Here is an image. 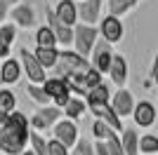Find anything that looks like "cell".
<instances>
[{
    "label": "cell",
    "instance_id": "7c38bea8",
    "mask_svg": "<svg viewBox=\"0 0 158 155\" xmlns=\"http://www.w3.org/2000/svg\"><path fill=\"white\" fill-rule=\"evenodd\" d=\"M76 7H78V24L97 26L102 21L104 0H80V2H76Z\"/></svg>",
    "mask_w": 158,
    "mask_h": 155
},
{
    "label": "cell",
    "instance_id": "484cf974",
    "mask_svg": "<svg viewBox=\"0 0 158 155\" xmlns=\"http://www.w3.org/2000/svg\"><path fill=\"white\" fill-rule=\"evenodd\" d=\"M139 153L142 155H158V136L156 134L139 136Z\"/></svg>",
    "mask_w": 158,
    "mask_h": 155
},
{
    "label": "cell",
    "instance_id": "f35d334b",
    "mask_svg": "<svg viewBox=\"0 0 158 155\" xmlns=\"http://www.w3.org/2000/svg\"><path fill=\"white\" fill-rule=\"evenodd\" d=\"M21 155H35V153H33L31 148H26V150H24V153H21Z\"/></svg>",
    "mask_w": 158,
    "mask_h": 155
},
{
    "label": "cell",
    "instance_id": "d6a6232c",
    "mask_svg": "<svg viewBox=\"0 0 158 155\" xmlns=\"http://www.w3.org/2000/svg\"><path fill=\"white\" fill-rule=\"evenodd\" d=\"M71 150L66 148V146H61L59 141H54V139H50L47 141V155H69Z\"/></svg>",
    "mask_w": 158,
    "mask_h": 155
},
{
    "label": "cell",
    "instance_id": "52a82bcc",
    "mask_svg": "<svg viewBox=\"0 0 158 155\" xmlns=\"http://www.w3.org/2000/svg\"><path fill=\"white\" fill-rule=\"evenodd\" d=\"M45 26L50 31L54 33V38H57V45L61 47H71L73 45V28L64 26L59 19H57V14H54V7L52 5H45Z\"/></svg>",
    "mask_w": 158,
    "mask_h": 155
},
{
    "label": "cell",
    "instance_id": "5bb4252c",
    "mask_svg": "<svg viewBox=\"0 0 158 155\" xmlns=\"http://www.w3.org/2000/svg\"><path fill=\"white\" fill-rule=\"evenodd\" d=\"M156 117H158V110H156V106H153L151 101L142 99V101L135 103V110H132V120H135V125H137V127H142V129L153 127Z\"/></svg>",
    "mask_w": 158,
    "mask_h": 155
},
{
    "label": "cell",
    "instance_id": "d6986e66",
    "mask_svg": "<svg viewBox=\"0 0 158 155\" xmlns=\"http://www.w3.org/2000/svg\"><path fill=\"white\" fill-rule=\"evenodd\" d=\"M61 113H64L66 120H71V122H78L80 117L87 113V103H85V99L71 97V99H69V103H66L64 108H61Z\"/></svg>",
    "mask_w": 158,
    "mask_h": 155
},
{
    "label": "cell",
    "instance_id": "b9f144b4",
    "mask_svg": "<svg viewBox=\"0 0 158 155\" xmlns=\"http://www.w3.org/2000/svg\"><path fill=\"white\" fill-rule=\"evenodd\" d=\"M156 110H158V106H156Z\"/></svg>",
    "mask_w": 158,
    "mask_h": 155
},
{
    "label": "cell",
    "instance_id": "6da1fadb",
    "mask_svg": "<svg viewBox=\"0 0 158 155\" xmlns=\"http://www.w3.org/2000/svg\"><path fill=\"white\" fill-rule=\"evenodd\" d=\"M28 117L21 110H14L10 120L0 127V153L2 155H21L28 146Z\"/></svg>",
    "mask_w": 158,
    "mask_h": 155
},
{
    "label": "cell",
    "instance_id": "3957f363",
    "mask_svg": "<svg viewBox=\"0 0 158 155\" xmlns=\"http://www.w3.org/2000/svg\"><path fill=\"white\" fill-rule=\"evenodd\" d=\"M99 40L97 26H85V24H76L73 26V52L83 59H90L94 42Z\"/></svg>",
    "mask_w": 158,
    "mask_h": 155
},
{
    "label": "cell",
    "instance_id": "ba28073f",
    "mask_svg": "<svg viewBox=\"0 0 158 155\" xmlns=\"http://www.w3.org/2000/svg\"><path fill=\"white\" fill-rule=\"evenodd\" d=\"M10 19H12V24L17 26V28H26V31L38 28V14H35L33 5L26 2V0H19V2L10 10Z\"/></svg>",
    "mask_w": 158,
    "mask_h": 155
},
{
    "label": "cell",
    "instance_id": "7402d4cb",
    "mask_svg": "<svg viewBox=\"0 0 158 155\" xmlns=\"http://www.w3.org/2000/svg\"><path fill=\"white\" fill-rule=\"evenodd\" d=\"M33 57L38 59V64L47 71V68H54V66H57V61H59V50H57V47H35Z\"/></svg>",
    "mask_w": 158,
    "mask_h": 155
},
{
    "label": "cell",
    "instance_id": "83f0119b",
    "mask_svg": "<svg viewBox=\"0 0 158 155\" xmlns=\"http://www.w3.org/2000/svg\"><path fill=\"white\" fill-rule=\"evenodd\" d=\"M90 132H92L94 141H106V139L111 136L113 129L109 127V125H104L102 120H92V127H90Z\"/></svg>",
    "mask_w": 158,
    "mask_h": 155
},
{
    "label": "cell",
    "instance_id": "2e32d148",
    "mask_svg": "<svg viewBox=\"0 0 158 155\" xmlns=\"http://www.w3.org/2000/svg\"><path fill=\"white\" fill-rule=\"evenodd\" d=\"M127 73H130V66H127V59L123 57V54H113V61H111V68H109V73L106 75L111 78V82L118 87V89H123L127 82Z\"/></svg>",
    "mask_w": 158,
    "mask_h": 155
},
{
    "label": "cell",
    "instance_id": "f1b7e54d",
    "mask_svg": "<svg viewBox=\"0 0 158 155\" xmlns=\"http://www.w3.org/2000/svg\"><path fill=\"white\" fill-rule=\"evenodd\" d=\"M28 146H31V150L35 155H47V139H43L38 132H31V136H28Z\"/></svg>",
    "mask_w": 158,
    "mask_h": 155
},
{
    "label": "cell",
    "instance_id": "277c9868",
    "mask_svg": "<svg viewBox=\"0 0 158 155\" xmlns=\"http://www.w3.org/2000/svg\"><path fill=\"white\" fill-rule=\"evenodd\" d=\"M61 117H64V113H61L57 106H40V108H35V113L28 117V127H31V132L43 134L47 129H52Z\"/></svg>",
    "mask_w": 158,
    "mask_h": 155
},
{
    "label": "cell",
    "instance_id": "9c48e42d",
    "mask_svg": "<svg viewBox=\"0 0 158 155\" xmlns=\"http://www.w3.org/2000/svg\"><path fill=\"white\" fill-rule=\"evenodd\" d=\"M97 31H99V38L113 47V45H118L120 40H123V35H125V26H123L120 19H116V17H111V14H106V17H102V21L97 24Z\"/></svg>",
    "mask_w": 158,
    "mask_h": 155
},
{
    "label": "cell",
    "instance_id": "7a4b0ae2",
    "mask_svg": "<svg viewBox=\"0 0 158 155\" xmlns=\"http://www.w3.org/2000/svg\"><path fill=\"white\" fill-rule=\"evenodd\" d=\"M92 66L83 57H78L73 50H59V61H57V78H73L85 75Z\"/></svg>",
    "mask_w": 158,
    "mask_h": 155
},
{
    "label": "cell",
    "instance_id": "4dcf8cb0",
    "mask_svg": "<svg viewBox=\"0 0 158 155\" xmlns=\"http://www.w3.org/2000/svg\"><path fill=\"white\" fill-rule=\"evenodd\" d=\"M69 155H94V148H92V141L90 139H78V143L71 148Z\"/></svg>",
    "mask_w": 158,
    "mask_h": 155
},
{
    "label": "cell",
    "instance_id": "e0dca14e",
    "mask_svg": "<svg viewBox=\"0 0 158 155\" xmlns=\"http://www.w3.org/2000/svg\"><path fill=\"white\" fill-rule=\"evenodd\" d=\"M54 14H57V19H59L64 26H69V28H73V26L78 24V7H76V0H59L57 7H54Z\"/></svg>",
    "mask_w": 158,
    "mask_h": 155
},
{
    "label": "cell",
    "instance_id": "d590c367",
    "mask_svg": "<svg viewBox=\"0 0 158 155\" xmlns=\"http://www.w3.org/2000/svg\"><path fill=\"white\" fill-rule=\"evenodd\" d=\"M94 155H109V148H106V141H94L92 143Z\"/></svg>",
    "mask_w": 158,
    "mask_h": 155
},
{
    "label": "cell",
    "instance_id": "e575fe53",
    "mask_svg": "<svg viewBox=\"0 0 158 155\" xmlns=\"http://www.w3.org/2000/svg\"><path fill=\"white\" fill-rule=\"evenodd\" d=\"M149 82H153L158 87V52L153 54V61H151V71H149Z\"/></svg>",
    "mask_w": 158,
    "mask_h": 155
},
{
    "label": "cell",
    "instance_id": "9a60e30c",
    "mask_svg": "<svg viewBox=\"0 0 158 155\" xmlns=\"http://www.w3.org/2000/svg\"><path fill=\"white\" fill-rule=\"evenodd\" d=\"M87 110H90V113L94 115V120H102L104 125H109V127H111L116 134H120V132L125 129L123 120H120V117L111 110V106H109V103H99V106H87Z\"/></svg>",
    "mask_w": 158,
    "mask_h": 155
},
{
    "label": "cell",
    "instance_id": "d4e9b609",
    "mask_svg": "<svg viewBox=\"0 0 158 155\" xmlns=\"http://www.w3.org/2000/svg\"><path fill=\"white\" fill-rule=\"evenodd\" d=\"M33 38H35V45L38 47H57V38H54V33L47 26H38Z\"/></svg>",
    "mask_w": 158,
    "mask_h": 155
},
{
    "label": "cell",
    "instance_id": "ac0fdd59",
    "mask_svg": "<svg viewBox=\"0 0 158 155\" xmlns=\"http://www.w3.org/2000/svg\"><path fill=\"white\" fill-rule=\"evenodd\" d=\"M21 78V64L19 59H5V61H0V82L2 85H14L19 82Z\"/></svg>",
    "mask_w": 158,
    "mask_h": 155
},
{
    "label": "cell",
    "instance_id": "5b68a950",
    "mask_svg": "<svg viewBox=\"0 0 158 155\" xmlns=\"http://www.w3.org/2000/svg\"><path fill=\"white\" fill-rule=\"evenodd\" d=\"M19 64H21V73L28 78L31 85H43L47 80V71L38 64L33 52H28L26 47H19Z\"/></svg>",
    "mask_w": 158,
    "mask_h": 155
},
{
    "label": "cell",
    "instance_id": "30bf717a",
    "mask_svg": "<svg viewBox=\"0 0 158 155\" xmlns=\"http://www.w3.org/2000/svg\"><path fill=\"white\" fill-rule=\"evenodd\" d=\"M43 89H45V94L50 97V101H52V106H57V108H64L66 103H69V99H71V92H69V85L61 80V78L52 75L47 78L45 82H43Z\"/></svg>",
    "mask_w": 158,
    "mask_h": 155
},
{
    "label": "cell",
    "instance_id": "ab89813d",
    "mask_svg": "<svg viewBox=\"0 0 158 155\" xmlns=\"http://www.w3.org/2000/svg\"><path fill=\"white\" fill-rule=\"evenodd\" d=\"M47 2H59V0H47Z\"/></svg>",
    "mask_w": 158,
    "mask_h": 155
},
{
    "label": "cell",
    "instance_id": "836d02e7",
    "mask_svg": "<svg viewBox=\"0 0 158 155\" xmlns=\"http://www.w3.org/2000/svg\"><path fill=\"white\" fill-rule=\"evenodd\" d=\"M19 0H0V24H5V17H10V10L17 5Z\"/></svg>",
    "mask_w": 158,
    "mask_h": 155
},
{
    "label": "cell",
    "instance_id": "8fae6325",
    "mask_svg": "<svg viewBox=\"0 0 158 155\" xmlns=\"http://www.w3.org/2000/svg\"><path fill=\"white\" fill-rule=\"evenodd\" d=\"M52 139L54 141H59L61 146H66V148L71 150L76 143H78L80 139V129H78V122H71V120H66V117H61L59 122L52 127Z\"/></svg>",
    "mask_w": 158,
    "mask_h": 155
},
{
    "label": "cell",
    "instance_id": "cb8c5ba5",
    "mask_svg": "<svg viewBox=\"0 0 158 155\" xmlns=\"http://www.w3.org/2000/svg\"><path fill=\"white\" fill-rule=\"evenodd\" d=\"M26 94H28V99H31L35 106H52V101H50V97L45 94V89H43V85H31L28 82L26 85Z\"/></svg>",
    "mask_w": 158,
    "mask_h": 155
},
{
    "label": "cell",
    "instance_id": "ffe728a7",
    "mask_svg": "<svg viewBox=\"0 0 158 155\" xmlns=\"http://www.w3.org/2000/svg\"><path fill=\"white\" fill-rule=\"evenodd\" d=\"M120 146H123V153L125 155H139V134L135 127H125L120 132Z\"/></svg>",
    "mask_w": 158,
    "mask_h": 155
},
{
    "label": "cell",
    "instance_id": "f546056e",
    "mask_svg": "<svg viewBox=\"0 0 158 155\" xmlns=\"http://www.w3.org/2000/svg\"><path fill=\"white\" fill-rule=\"evenodd\" d=\"M14 38H17V26L10 21V24H0V42L2 45H12Z\"/></svg>",
    "mask_w": 158,
    "mask_h": 155
},
{
    "label": "cell",
    "instance_id": "8992f818",
    "mask_svg": "<svg viewBox=\"0 0 158 155\" xmlns=\"http://www.w3.org/2000/svg\"><path fill=\"white\" fill-rule=\"evenodd\" d=\"M113 54H116L113 47L99 38L97 42H94V47H92V52H90V59H87V61H90V66H92L99 75H104V73H109V68H111Z\"/></svg>",
    "mask_w": 158,
    "mask_h": 155
},
{
    "label": "cell",
    "instance_id": "60d3db41",
    "mask_svg": "<svg viewBox=\"0 0 158 155\" xmlns=\"http://www.w3.org/2000/svg\"><path fill=\"white\" fill-rule=\"evenodd\" d=\"M76 2H80V0H76Z\"/></svg>",
    "mask_w": 158,
    "mask_h": 155
},
{
    "label": "cell",
    "instance_id": "603a6c76",
    "mask_svg": "<svg viewBox=\"0 0 158 155\" xmlns=\"http://www.w3.org/2000/svg\"><path fill=\"white\" fill-rule=\"evenodd\" d=\"M109 101H111V89H109V85H106V82L97 85L94 89L87 92V97H85L87 106H99V103H109Z\"/></svg>",
    "mask_w": 158,
    "mask_h": 155
},
{
    "label": "cell",
    "instance_id": "74e56055",
    "mask_svg": "<svg viewBox=\"0 0 158 155\" xmlns=\"http://www.w3.org/2000/svg\"><path fill=\"white\" fill-rule=\"evenodd\" d=\"M7 120H10V115H7V113H2V110H0V127H2V125H5Z\"/></svg>",
    "mask_w": 158,
    "mask_h": 155
},
{
    "label": "cell",
    "instance_id": "44dd1931",
    "mask_svg": "<svg viewBox=\"0 0 158 155\" xmlns=\"http://www.w3.org/2000/svg\"><path fill=\"white\" fill-rule=\"evenodd\" d=\"M106 7H109V14L116 17V19H123L127 12H132L139 2H144V0H104Z\"/></svg>",
    "mask_w": 158,
    "mask_h": 155
},
{
    "label": "cell",
    "instance_id": "1f68e13d",
    "mask_svg": "<svg viewBox=\"0 0 158 155\" xmlns=\"http://www.w3.org/2000/svg\"><path fill=\"white\" fill-rule=\"evenodd\" d=\"M106 148H109V155H125L123 146H120V136L116 132H111V136L106 139Z\"/></svg>",
    "mask_w": 158,
    "mask_h": 155
},
{
    "label": "cell",
    "instance_id": "4fadbf2b",
    "mask_svg": "<svg viewBox=\"0 0 158 155\" xmlns=\"http://www.w3.org/2000/svg\"><path fill=\"white\" fill-rule=\"evenodd\" d=\"M135 97H132L130 89H116L111 94V101H109V106H111V110L116 113V115L123 120V117H132V110H135Z\"/></svg>",
    "mask_w": 158,
    "mask_h": 155
},
{
    "label": "cell",
    "instance_id": "4316f807",
    "mask_svg": "<svg viewBox=\"0 0 158 155\" xmlns=\"http://www.w3.org/2000/svg\"><path fill=\"white\" fill-rule=\"evenodd\" d=\"M0 110L7 115H12L17 110V97H14L12 89H0Z\"/></svg>",
    "mask_w": 158,
    "mask_h": 155
},
{
    "label": "cell",
    "instance_id": "8d00e7d4",
    "mask_svg": "<svg viewBox=\"0 0 158 155\" xmlns=\"http://www.w3.org/2000/svg\"><path fill=\"white\" fill-rule=\"evenodd\" d=\"M10 45H2V42H0V61H5V59H10Z\"/></svg>",
    "mask_w": 158,
    "mask_h": 155
}]
</instances>
